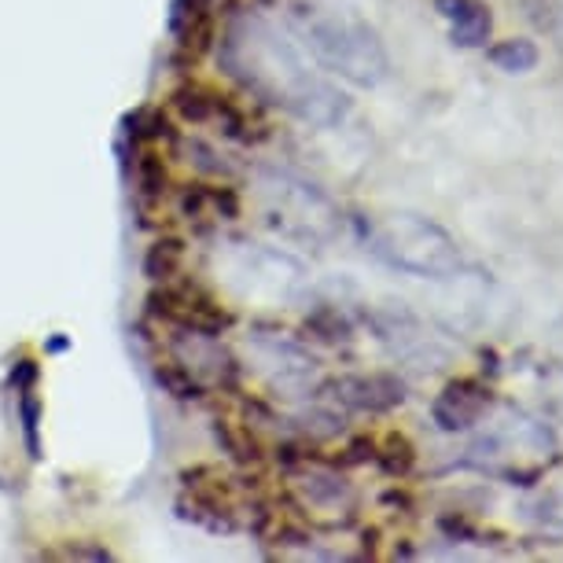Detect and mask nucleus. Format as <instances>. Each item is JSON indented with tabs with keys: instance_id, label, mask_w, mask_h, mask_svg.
Returning a JSON list of instances; mask_svg holds the SVG:
<instances>
[{
	"instance_id": "f257e3e1",
	"label": "nucleus",
	"mask_w": 563,
	"mask_h": 563,
	"mask_svg": "<svg viewBox=\"0 0 563 563\" xmlns=\"http://www.w3.org/2000/svg\"><path fill=\"white\" fill-rule=\"evenodd\" d=\"M218 56L229 78L243 85V92L295 114V119L328 130L350 114V100L302 59L299 45L284 37L269 19H229Z\"/></svg>"
},
{
	"instance_id": "f03ea898",
	"label": "nucleus",
	"mask_w": 563,
	"mask_h": 563,
	"mask_svg": "<svg viewBox=\"0 0 563 563\" xmlns=\"http://www.w3.org/2000/svg\"><path fill=\"white\" fill-rule=\"evenodd\" d=\"M291 23L302 45L339 78L354 85H379L387 78L390 59L379 34L354 8L332 0H291Z\"/></svg>"
},
{
	"instance_id": "7ed1b4c3",
	"label": "nucleus",
	"mask_w": 563,
	"mask_h": 563,
	"mask_svg": "<svg viewBox=\"0 0 563 563\" xmlns=\"http://www.w3.org/2000/svg\"><path fill=\"white\" fill-rule=\"evenodd\" d=\"M368 247L387 265L412 276H431V280H450L461 269V251L453 236L434 221L420 214H390L379 218L368 229Z\"/></svg>"
},
{
	"instance_id": "20e7f679",
	"label": "nucleus",
	"mask_w": 563,
	"mask_h": 563,
	"mask_svg": "<svg viewBox=\"0 0 563 563\" xmlns=\"http://www.w3.org/2000/svg\"><path fill=\"white\" fill-rule=\"evenodd\" d=\"M147 317L163 324L166 332H203V335H225L236 324V313L207 284H199L188 273L152 284V291H147Z\"/></svg>"
},
{
	"instance_id": "39448f33",
	"label": "nucleus",
	"mask_w": 563,
	"mask_h": 563,
	"mask_svg": "<svg viewBox=\"0 0 563 563\" xmlns=\"http://www.w3.org/2000/svg\"><path fill=\"white\" fill-rule=\"evenodd\" d=\"M169 108L188 125H203V130H214L225 136V141H236V144H258L269 136V130H265L236 97H229V92H221L214 85H203V81L177 85V89L169 92Z\"/></svg>"
},
{
	"instance_id": "423d86ee",
	"label": "nucleus",
	"mask_w": 563,
	"mask_h": 563,
	"mask_svg": "<svg viewBox=\"0 0 563 563\" xmlns=\"http://www.w3.org/2000/svg\"><path fill=\"white\" fill-rule=\"evenodd\" d=\"M169 357H177L207 390H236L240 361L221 343V335L203 332H169Z\"/></svg>"
},
{
	"instance_id": "0eeeda50",
	"label": "nucleus",
	"mask_w": 563,
	"mask_h": 563,
	"mask_svg": "<svg viewBox=\"0 0 563 563\" xmlns=\"http://www.w3.org/2000/svg\"><path fill=\"white\" fill-rule=\"evenodd\" d=\"M321 398L335 401L346 412H390L406 401V384L387 372H357V376H335L321 384Z\"/></svg>"
},
{
	"instance_id": "6e6552de",
	"label": "nucleus",
	"mask_w": 563,
	"mask_h": 563,
	"mask_svg": "<svg viewBox=\"0 0 563 563\" xmlns=\"http://www.w3.org/2000/svg\"><path fill=\"white\" fill-rule=\"evenodd\" d=\"M494 387L483 384L475 376H461V379H450L439 398L431 401V420L439 423L442 431H472L475 423H483L490 417L494 409Z\"/></svg>"
},
{
	"instance_id": "1a4fd4ad",
	"label": "nucleus",
	"mask_w": 563,
	"mask_h": 563,
	"mask_svg": "<svg viewBox=\"0 0 563 563\" xmlns=\"http://www.w3.org/2000/svg\"><path fill=\"white\" fill-rule=\"evenodd\" d=\"M177 214L196 229H221L240 218V196L236 188L221 185V180H192L177 192Z\"/></svg>"
},
{
	"instance_id": "9d476101",
	"label": "nucleus",
	"mask_w": 563,
	"mask_h": 563,
	"mask_svg": "<svg viewBox=\"0 0 563 563\" xmlns=\"http://www.w3.org/2000/svg\"><path fill=\"white\" fill-rule=\"evenodd\" d=\"M291 490L302 497L306 508H317V512H354V490L343 475L324 464L291 467Z\"/></svg>"
},
{
	"instance_id": "9b49d317",
	"label": "nucleus",
	"mask_w": 563,
	"mask_h": 563,
	"mask_svg": "<svg viewBox=\"0 0 563 563\" xmlns=\"http://www.w3.org/2000/svg\"><path fill=\"white\" fill-rule=\"evenodd\" d=\"M434 12L445 19L453 45L461 48H486L494 34V15L483 0H434Z\"/></svg>"
},
{
	"instance_id": "f8f14e48",
	"label": "nucleus",
	"mask_w": 563,
	"mask_h": 563,
	"mask_svg": "<svg viewBox=\"0 0 563 563\" xmlns=\"http://www.w3.org/2000/svg\"><path fill=\"white\" fill-rule=\"evenodd\" d=\"M133 185H136V207H141V210L163 207V199H166V169H163V158H158V152H155V144H141V147H136Z\"/></svg>"
},
{
	"instance_id": "ddd939ff",
	"label": "nucleus",
	"mask_w": 563,
	"mask_h": 563,
	"mask_svg": "<svg viewBox=\"0 0 563 563\" xmlns=\"http://www.w3.org/2000/svg\"><path fill=\"white\" fill-rule=\"evenodd\" d=\"M152 379L166 390L169 398H177V401H199V398L207 395V387L199 384L192 372H188L177 357H169V354L152 361Z\"/></svg>"
},
{
	"instance_id": "4468645a",
	"label": "nucleus",
	"mask_w": 563,
	"mask_h": 563,
	"mask_svg": "<svg viewBox=\"0 0 563 563\" xmlns=\"http://www.w3.org/2000/svg\"><path fill=\"white\" fill-rule=\"evenodd\" d=\"M486 59L494 63L497 70H505V74H527V70H534L538 67V59H541V52L534 41H527V37H508V41H497V45L486 48Z\"/></svg>"
},
{
	"instance_id": "2eb2a0df",
	"label": "nucleus",
	"mask_w": 563,
	"mask_h": 563,
	"mask_svg": "<svg viewBox=\"0 0 563 563\" xmlns=\"http://www.w3.org/2000/svg\"><path fill=\"white\" fill-rule=\"evenodd\" d=\"M144 273L152 276V284L169 280V276H180L185 273V243L174 240V236L155 240L144 254Z\"/></svg>"
},
{
	"instance_id": "dca6fc26",
	"label": "nucleus",
	"mask_w": 563,
	"mask_h": 563,
	"mask_svg": "<svg viewBox=\"0 0 563 563\" xmlns=\"http://www.w3.org/2000/svg\"><path fill=\"white\" fill-rule=\"evenodd\" d=\"M372 464H379L387 475H395V479H406L412 472V464H417V450H412V442L406 434H387L384 442H376V456H372Z\"/></svg>"
}]
</instances>
